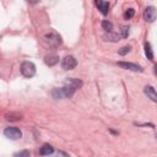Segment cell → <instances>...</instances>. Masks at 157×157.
<instances>
[{"label": "cell", "instance_id": "obj_1", "mask_svg": "<svg viewBox=\"0 0 157 157\" xmlns=\"http://www.w3.org/2000/svg\"><path fill=\"white\" fill-rule=\"evenodd\" d=\"M20 70H21V74L27 78H31L36 75V65L32 61H23Z\"/></svg>", "mask_w": 157, "mask_h": 157}, {"label": "cell", "instance_id": "obj_3", "mask_svg": "<svg viewBox=\"0 0 157 157\" xmlns=\"http://www.w3.org/2000/svg\"><path fill=\"white\" fill-rule=\"evenodd\" d=\"M4 135L10 139V140H18L22 137V132L18 128H13V126H10V128H6L4 130Z\"/></svg>", "mask_w": 157, "mask_h": 157}, {"label": "cell", "instance_id": "obj_11", "mask_svg": "<svg viewBox=\"0 0 157 157\" xmlns=\"http://www.w3.org/2000/svg\"><path fill=\"white\" fill-rule=\"evenodd\" d=\"M65 85L71 86L72 88L77 90V88H80V87L82 86V81H80V80H77V78H69V80L65 82Z\"/></svg>", "mask_w": 157, "mask_h": 157}, {"label": "cell", "instance_id": "obj_19", "mask_svg": "<svg viewBox=\"0 0 157 157\" xmlns=\"http://www.w3.org/2000/svg\"><path fill=\"white\" fill-rule=\"evenodd\" d=\"M128 36H129V27L124 26V27L121 28V34H120V37H121V38H126Z\"/></svg>", "mask_w": 157, "mask_h": 157}, {"label": "cell", "instance_id": "obj_12", "mask_svg": "<svg viewBox=\"0 0 157 157\" xmlns=\"http://www.w3.org/2000/svg\"><path fill=\"white\" fill-rule=\"evenodd\" d=\"M105 40H110V42H118V40H120V34H118V33H112V32H108V34H105L104 37H103Z\"/></svg>", "mask_w": 157, "mask_h": 157}, {"label": "cell", "instance_id": "obj_6", "mask_svg": "<svg viewBox=\"0 0 157 157\" xmlns=\"http://www.w3.org/2000/svg\"><path fill=\"white\" fill-rule=\"evenodd\" d=\"M144 17L147 22H153L156 20V9L153 6H147L144 12Z\"/></svg>", "mask_w": 157, "mask_h": 157}, {"label": "cell", "instance_id": "obj_4", "mask_svg": "<svg viewBox=\"0 0 157 157\" xmlns=\"http://www.w3.org/2000/svg\"><path fill=\"white\" fill-rule=\"evenodd\" d=\"M76 65H77V60L72 55H66L61 60V67L64 70H72V69L76 67Z\"/></svg>", "mask_w": 157, "mask_h": 157}, {"label": "cell", "instance_id": "obj_7", "mask_svg": "<svg viewBox=\"0 0 157 157\" xmlns=\"http://www.w3.org/2000/svg\"><path fill=\"white\" fill-rule=\"evenodd\" d=\"M144 92L147 94V97L153 101V102H157V93H156V90L152 87V86H146L144 88Z\"/></svg>", "mask_w": 157, "mask_h": 157}, {"label": "cell", "instance_id": "obj_17", "mask_svg": "<svg viewBox=\"0 0 157 157\" xmlns=\"http://www.w3.org/2000/svg\"><path fill=\"white\" fill-rule=\"evenodd\" d=\"M29 151L28 150H23V151H20V152H16L13 156L15 157H29Z\"/></svg>", "mask_w": 157, "mask_h": 157}, {"label": "cell", "instance_id": "obj_5", "mask_svg": "<svg viewBox=\"0 0 157 157\" xmlns=\"http://www.w3.org/2000/svg\"><path fill=\"white\" fill-rule=\"evenodd\" d=\"M118 66H120L121 69H125V70H131V71H139L141 72L142 71V67L137 64H134V63H128V61H118Z\"/></svg>", "mask_w": 157, "mask_h": 157}, {"label": "cell", "instance_id": "obj_16", "mask_svg": "<svg viewBox=\"0 0 157 157\" xmlns=\"http://www.w3.org/2000/svg\"><path fill=\"white\" fill-rule=\"evenodd\" d=\"M52 94H53L54 98H64V94H63L61 88H54L53 92H52Z\"/></svg>", "mask_w": 157, "mask_h": 157}, {"label": "cell", "instance_id": "obj_20", "mask_svg": "<svg viewBox=\"0 0 157 157\" xmlns=\"http://www.w3.org/2000/svg\"><path fill=\"white\" fill-rule=\"evenodd\" d=\"M130 49H131V47H130V45H125V47H123V48L119 50V54H120V55H125L126 53H129V52H130Z\"/></svg>", "mask_w": 157, "mask_h": 157}, {"label": "cell", "instance_id": "obj_18", "mask_svg": "<svg viewBox=\"0 0 157 157\" xmlns=\"http://www.w3.org/2000/svg\"><path fill=\"white\" fill-rule=\"evenodd\" d=\"M134 13H135L134 9H128V10L125 11V13H124V17H125L126 20H129V18H131V17L134 16Z\"/></svg>", "mask_w": 157, "mask_h": 157}, {"label": "cell", "instance_id": "obj_21", "mask_svg": "<svg viewBox=\"0 0 157 157\" xmlns=\"http://www.w3.org/2000/svg\"><path fill=\"white\" fill-rule=\"evenodd\" d=\"M54 157H69V155H67L66 152H64V151H58V152L54 155Z\"/></svg>", "mask_w": 157, "mask_h": 157}, {"label": "cell", "instance_id": "obj_2", "mask_svg": "<svg viewBox=\"0 0 157 157\" xmlns=\"http://www.w3.org/2000/svg\"><path fill=\"white\" fill-rule=\"evenodd\" d=\"M44 39H45V42L50 47H54V48L55 47H59L61 44V37L56 32H54V31H50V32L45 33L44 34Z\"/></svg>", "mask_w": 157, "mask_h": 157}, {"label": "cell", "instance_id": "obj_15", "mask_svg": "<svg viewBox=\"0 0 157 157\" xmlns=\"http://www.w3.org/2000/svg\"><path fill=\"white\" fill-rule=\"evenodd\" d=\"M21 114H18V113H10V114H6V119L7 120H11V121H13V120H18V119H21Z\"/></svg>", "mask_w": 157, "mask_h": 157}, {"label": "cell", "instance_id": "obj_9", "mask_svg": "<svg viewBox=\"0 0 157 157\" xmlns=\"http://www.w3.org/2000/svg\"><path fill=\"white\" fill-rule=\"evenodd\" d=\"M54 152V147L52 146V145H49V144H44L42 147H40V150H39V153L42 155V156H49V155H52Z\"/></svg>", "mask_w": 157, "mask_h": 157}, {"label": "cell", "instance_id": "obj_10", "mask_svg": "<svg viewBox=\"0 0 157 157\" xmlns=\"http://www.w3.org/2000/svg\"><path fill=\"white\" fill-rule=\"evenodd\" d=\"M44 63L48 65V66H53L55 65L56 63H59V56L58 55H47L44 58Z\"/></svg>", "mask_w": 157, "mask_h": 157}, {"label": "cell", "instance_id": "obj_13", "mask_svg": "<svg viewBox=\"0 0 157 157\" xmlns=\"http://www.w3.org/2000/svg\"><path fill=\"white\" fill-rule=\"evenodd\" d=\"M145 54H146V56H147L148 60H153V52H152L151 44L148 42L145 43Z\"/></svg>", "mask_w": 157, "mask_h": 157}, {"label": "cell", "instance_id": "obj_8", "mask_svg": "<svg viewBox=\"0 0 157 157\" xmlns=\"http://www.w3.org/2000/svg\"><path fill=\"white\" fill-rule=\"evenodd\" d=\"M96 5H97L98 10H99L103 15H107V13H108V11H109V2H108V1L98 0V1H96Z\"/></svg>", "mask_w": 157, "mask_h": 157}, {"label": "cell", "instance_id": "obj_14", "mask_svg": "<svg viewBox=\"0 0 157 157\" xmlns=\"http://www.w3.org/2000/svg\"><path fill=\"white\" fill-rule=\"evenodd\" d=\"M102 28H103L104 31H107V32H112V29H113V23H112L110 21H108V20H104V21L102 22Z\"/></svg>", "mask_w": 157, "mask_h": 157}]
</instances>
